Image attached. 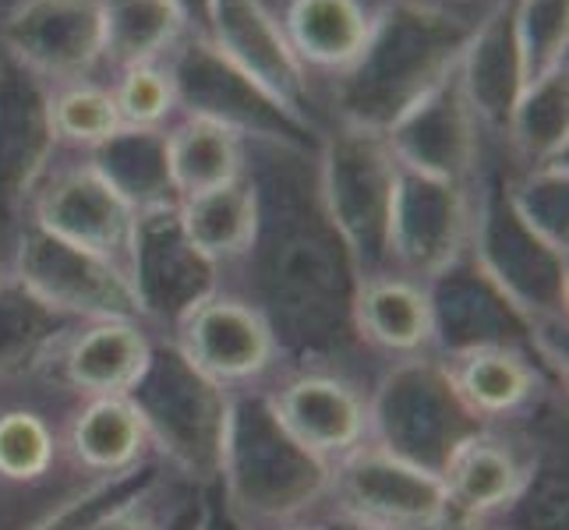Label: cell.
<instances>
[{
	"label": "cell",
	"mask_w": 569,
	"mask_h": 530,
	"mask_svg": "<svg viewBox=\"0 0 569 530\" xmlns=\"http://www.w3.org/2000/svg\"><path fill=\"white\" fill-rule=\"evenodd\" d=\"M442 4H460V8H488L496 0H442Z\"/></svg>",
	"instance_id": "obj_45"
},
{
	"label": "cell",
	"mask_w": 569,
	"mask_h": 530,
	"mask_svg": "<svg viewBox=\"0 0 569 530\" xmlns=\"http://www.w3.org/2000/svg\"><path fill=\"white\" fill-rule=\"evenodd\" d=\"M425 293L436 358L453 361L475 350H523L535 358V322L485 277L470 254L431 277Z\"/></svg>",
	"instance_id": "obj_12"
},
{
	"label": "cell",
	"mask_w": 569,
	"mask_h": 530,
	"mask_svg": "<svg viewBox=\"0 0 569 530\" xmlns=\"http://www.w3.org/2000/svg\"><path fill=\"white\" fill-rule=\"evenodd\" d=\"M355 332L361 350L386 353L392 361L431 353V311L425 283L379 272L358 287Z\"/></svg>",
	"instance_id": "obj_27"
},
{
	"label": "cell",
	"mask_w": 569,
	"mask_h": 530,
	"mask_svg": "<svg viewBox=\"0 0 569 530\" xmlns=\"http://www.w3.org/2000/svg\"><path fill=\"white\" fill-rule=\"evenodd\" d=\"M326 506L389 530H449L442 478L365 442L332 467Z\"/></svg>",
	"instance_id": "obj_14"
},
{
	"label": "cell",
	"mask_w": 569,
	"mask_h": 530,
	"mask_svg": "<svg viewBox=\"0 0 569 530\" xmlns=\"http://www.w3.org/2000/svg\"><path fill=\"white\" fill-rule=\"evenodd\" d=\"M8 277L71 322L139 319L128 272L26 220L8 238Z\"/></svg>",
	"instance_id": "obj_9"
},
{
	"label": "cell",
	"mask_w": 569,
	"mask_h": 530,
	"mask_svg": "<svg viewBox=\"0 0 569 530\" xmlns=\"http://www.w3.org/2000/svg\"><path fill=\"white\" fill-rule=\"evenodd\" d=\"M50 121L57 146L78 149L86 156L124 128L113 92L92 82H68L50 89Z\"/></svg>",
	"instance_id": "obj_37"
},
{
	"label": "cell",
	"mask_w": 569,
	"mask_h": 530,
	"mask_svg": "<svg viewBox=\"0 0 569 530\" xmlns=\"http://www.w3.org/2000/svg\"><path fill=\"white\" fill-rule=\"evenodd\" d=\"M194 530H248V527L223 506L220 492H216L212 484H206L202 488V513H199V527Z\"/></svg>",
	"instance_id": "obj_40"
},
{
	"label": "cell",
	"mask_w": 569,
	"mask_h": 530,
	"mask_svg": "<svg viewBox=\"0 0 569 530\" xmlns=\"http://www.w3.org/2000/svg\"><path fill=\"white\" fill-rule=\"evenodd\" d=\"M163 64L170 71L181 113L223 124L230 131H238L244 142L319 149L322 128L280 107L262 86H254L241 68H233L209 39L188 32L181 43L167 53Z\"/></svg>",
	"instance_id": "obj_7"
},
{
	"label": "cell",
	"mask_w": 569,
	"mask_h": 530,
	"mask_svg": "<svg viewBox=\"0 0 569 530\" xmlns=\"http://www.w3.org/2000/svg\"><path fill=\"white\" fill-rule=\"evenodd\" d=\"M167 131V167L178 202L194 194L216 191L223 184L241 181L248 170V142L206 117L178 113L163 128Z\"/></svg>",
	"instance_id": "obj_29"
},
{
	"label": "cell",
	"mask_w": 569,
	"mask_h": 530,
	"mask_svg": "<svg viewBox=\"0 0 569 530\" xmlns=\"http://www.w3.org/2000/svg\"><path fill=\"white\" fill-rule=\"evenodd\" d=\"M280 26L308 74L340 78L368 43L371 8L365 0H287Z\"/></svg>",
	"instance_id": "obj_28"
},
{
	"label": "cell",
	"mask_w": 569,
	"mask_h": 530,
	"mask_svg": "<svg viewBox=\"0 0 569 530\" xmlns=\"http://www.w3.org/2000/svg\"><path fill=\"white\" fill-rule=\"evenodd\" d=\"M316 520H319L326 530H389V527L358 520V517H350V513H340V509H332V506H322L319 513H316Z\"/></svg>",
	"instance_id": "obj_42"
},
{
	"label": "cell",
	"mask_w": 569,
	"mask_h": 530,
	"mask_svg": "<svg viewBox=\"0 0 569 530\" xmlns=\"http://www.w3.org/2000/svg\"><path fill=\"white\" fill-rule=\"evenodd\" d=\"M513 26L523 53L527 86L566 64L569 0H513Z\"/></svg>",
	"instance_id": "obj_38"
},
{
	"label": "cell",
	"mask_w": 569,
	"mask_h": 530,
	"mask_svg": "<svg viewBox=\"0 0 569 530\" xmlns=\"http://www.w3.org/2000/svg\"><path fill=\"white\" fill-rule=\"evenodd\" d=\"M103 64H110L113 71L134 64H160L188 36V22L173 0H103Z\"/></svg>",
	"instance_id": "obj_34"
},
{
	"label": "cell",
	"mask_w": 569,
	"mask_h": 530,
	"mask_svg": "<svg viewBox=\"0 0 569 530\" xmlns=\"http://www.w3.org/2000/svg\"><path fill=\"white\" fill-rule=\"evenodd\" d=\"M502 142L513 167L562 160L569 142V64L541 74L520 92Z\"/></svg>",
	"instance_id": "obj_33"
},
{
	"label": "cell",
	"mask_w": 569,
	"mask_h": 530,
	"mask_svg": "<svg viewBox=\"0 0 569 530\" xmlns=\"http://www.w3.org/2000/svg\"><path fill=\"white\" fill-rule=\"evenodd\" d=\"M209 43L290 113L316 121L311 74L293 57L280 14L266 0H216Z\"/></svg>",
	"instance_id": "obj_19"
},
{
	"label": "cell",
	"mask_w": 569,
	"mask_h": 530,
	"mask_svg": "<svg viewBox=\"0 0 569 530\" xmlns=\"http://www.w3.org/2000/svg\"><path fill=\"white\" fill-rule=\"evenodd\" d=\"M259 206L254 241L233 266L241 298L262 311L290 368H332L361 350L355 301L361 272L319 194L316 149L248 142Z\"/></svg>",
	"instance_id": "obj_1"
},
{
	"label": "cell",
	"mask_w": 569,
	"mask_h": 530,
	"mask_svg": "<svg viewBox=\"0 0 569 530\" xmlns=\"http://www.w3.org/2000/svg\"><path fill=\"white\" fill-rule=\"evenodd\" d=\"M86 160L134 212L178 202L170 184L163 128H121Z\"/></svg>",
	"instance_id": "obj_31"
},
{
	"label": "cell",
	"mask_w": 569,
	"mask_h": 530,
	"mask_svg": "<svg viewBox=\"0 0 569 530\" xmlns=\"http://www.w3.org/2000/svg\"><path fill=\"white\" fill-rule=\"evenodd\" d=\"M78 326L82 322L57 316L53 308L8 277L0 287V389L43 376L53 353Z\"/></svg>",
	"instance_id": "obj_30"
},
{
	"label": "cell",
	"mask_w": 569,
	"mask_h": 530,
	"mask_svg": "<svg viewBox=\"0 0 569 530\" xmlns=\"http://www.w3.org/2000/svg\"><path fill=\"white\" fill-rule=\"evenodd\" d=\"M559 424L548 431H535L531 449H523L527 439L506 436L502 428H485L481 436L470 439L460 453L442 470L446 499H449V530H463L485 517H492L499 506H506L523 484L538 446L548 436H559Z\"/></svg>",
	"instance_id": "obj_21"
},
{
	"label": "cell",
	"mask_w": 569,
	"mask_h": 530,
	"mask_svg": "<svg viewBox=\"0 0 569 530\" xmlns=\"http://www.w3.org/2000/svg\"><path fill=\"white\" fill-rule=\"evenodd\" d=\"M152 332L134 319L82 322L53 353L50 371L74 397H128L152 353Z\"/></svg>",
	"instance_id": "obj_23"
},
{
	"label": "cell",
	"mask_w": 569,
	"mask_h": 530,
	"mask_svg": "<svg viewBox=\"0 0 569 530\" xmlns=\"http://www.w3.org/2000/svg\"><path fill=\"white\" fill-rule=\"evenodd\" d=\"M173 4L181 8V14H184V22H188V32H191V36L209 39L216 0H173Z\"/></svg>",
	"instance_id": "obj_41"
},
{
	"label": "cell",
	"mask_w": 569,
	"mask_h": 530,
	"mask_svg": "<svg viewBox=\"0 0 569 530\" xmlns=\"http://www.w3.org/2000/svg\"><path fill=\"white\" fill-rule=\"evenodd\" d=\"M64 428L68 421L57 428V421H50L47 410L39 407L0 410V488L4 492L8 488L11 492H29L36 523L89 488V484L61 488V481H57L61 474H53L57 467H74L64 449Z\"/></svg>",
	"instance_id": "obj_24"
},
{
	"label": "cell",
	"mask_w": 569,
	"mask_h": 530,
	"mask_svg": "<svg viewBox=\"0 0 569 530\" xmlns=\"http://www.w3.org/2000/svg\"><path fill=\"white\" fill-rule=\"evenodd\" d=\"M266 392L283 428L329 467L368 442V397L332 368H290Z\"/></svg>",
	"instance_id": "obj_20"
},
{
	"label": "cell",
	"mask_w": 569,
	"mask_h": 530,
	"mask_svg": "<svg viewBox=\"0 0 569 530\" xmlns=\"http://www.w3.org/2000/svg\"><path fill=\"white\" fill-rule=\"evenodd\" d=\"M57 152L50 86L0 53V233L26 223L36 188Z\"/></svg>",
	"instance_id": "obj_15"
},
{
	"label": "cell",
	"mask_w": 569,
	"mask_h": 530,
	"mask_svg": "<svg viewBox=\"0 0 569 530\" xmlns=\"http://www.w3.org/2000/svg\"><path fill=\"white\" fill-rule=\"evenodd\" d=\"M475 227V184L400 170L389 212V272L428 283L463 259Z\"/></svg>",
	"instance_id": "obj_11"
},
{
	"label": "cell",
	"mask_w": 569,
	"mask_h": 530,
	"mask_svg": "<svg viewBox=\"0 0 569 530\" xmlns=\"http://www.w3.org/2000/svg\"><path fill=\"white\" fill-rule=\"evenodd\" d=\"M128 283L142 326L152 337L170 340L191 311L223 287V272L188 241L173 202L134 216Z\"/></svg>",
	"instance_id": "obj_10"
},
{
	"label": "cell",
	"mask_w": 569,
	"mask_h": 530,
	"mask_svg": "<svg viewBox=\"0 0 569 530\" xmlns=\"http://www.w3.org/2000/svg\"><path fill=\"white\" fill-rule=\"evenodd\" d=\"M110 92L124 128H167L181 113L163 61L117 71V82Z\"/></svg>",
	"instance_id": "obj_39"
},
{
	"label": "cell",
	"mask_w": 569,
	"mask_h": 530,
	"mask_svg": "<svg viewBox=\"0 0 569 530\" xmlns=\"http://www.w3.org/2000/svg\"><path fill=\"white\" fill-rule=\"evenodd\" d=\"M103 0H14L0 22V53L50 89L86 82L103 64Z\"/></svg>",
	"instance_id": "obj_13"
},
{
	"label": "cell",
	"mask_w": 569,
	"mask_h": 530,
	"mask_svg": "<svg viewBox=\"0 0 569 530\" xmlns=\"http://www.w3.org/2000/svg\"><path fill=\"white\" fill-rule=\"evenodd\" d=\"M216 492L248 530H277L316 517L332 467L290 436L262 386L233 389Z\"/></svg>",
	"instance_id": "obj_3"
},
{
	"label": "cell",
	"mask_w": 569,
	"mask_h": 530,
	"mask_svg": "<svg viewBox=\"0 0 569 530\" xmlns=\"http://www.w3.org/2000/svg\"><path fill=\"white\" fill-rule=\"evenodd\" d=\"M467 254L535 326L566 322V254L527 230L492 167L475 177V227Z\"/></svg>",
	"instance_id": "obj_8"
},
{
	"label": "cell",
	"mask_w": 569,
	"mask_h": 530,
	"mask_svg": "<svg viewBox=\"0 0 569 530\" xmlns=\"http://www.w3.org/2000/svg\"><path fill=\"white\" fill-rule=\"evenodd\" d=\"M134 216L139 212L86 160L64 170H50L32 194L26 220L128 272Z\"/></svg>",
	"instance_id": "obj_18"
},
{
	"label": "cell",
	"mask_w": 569,
	"mask_h": 530,
	"mask_svg": "<svg viewBox=\"0 0 569 530\" xmlns=\"http://www.w3.org/2000/svg\"><path fill=\"white\" fill-rule=\"evenodd\" d=\"M4 280H8V262H4V254H0V287H4Z\"/></svg>",
	"instance_id": "obj_46"
},
{
	"label": "cell",
	"mask_w": 569,
	"mask_h": 530,
	"mask_svg": "<svg viewBox=\"0 0 569 530\" xmlns=\"http://www.w3.org/2000/svg\"><path fill=\"white\" fill-rule=\"evenodd\" d=\"M178 212H181L188 241L220 272L238 266L254 241L259 206H254V188H251L248 170L241 181L178 202Z\"/></svg>",
	"instance_id": "obj_32"
},
{
	"label": "cell",
	"mask_w": 569,
	"mask_h": 530,
	"mask_svg": "<svg viewBox=\"0 0 569 530\" xmlns=\"http://www.w3.org/2000/svg\"><path fill=\"white\" fill-rule=\"evenodd\" d=\"M277 530H326L316 517H308V520H298V523H287V527H277Z\"/></svg>",
	"instance_id": "obj_44"
},
{
	"label": "cell",
	"mask_w": 569,
	"mask_h": 530,
	"mask_svg": "<svg viewBox=\"0 0 569 530\" xmlns=\"http://www.w3.org/2000/svg\"><path fill=\"white\" fill-rule=\"evenodd\" d=\"M139 410L156 460L188 484H216L220 478L230 389L216 386L194 368L173 340H152L142 379L128 392Z\"/></svg>",
	"instance_id": "obj_4"
},
{
	"label": "cell",
	"mask_w": 569,
	"mask_h": 530,
	"mask_svg": "<svg viewBox=\"0 0 569 530\" xmlns=\"http://www.w3.org/2000/svg\"><path fill=\"white\" fill-rule=\"evenodd\" d=\"M446 364L463 403L488 428L520 421L559 389V382L548 379L541 364L523 350H475Z\"/></svg>",
	"instance_id": "obj_25"
},
{
	"label": "cell",
	"mask_w": 569,
	"mask_h": 530,
	"mask_svg": "<svg viewBox=\"0 0 569 530\" xmlns=\"http://www.w3.org/2000/svg\"><path fill=\"white\" fill-rule=\"evenodd\" d=\"M316 177L322 206L355 254L361 280L389 272V212L400 163L382 134L347 124L322 128Z\"/></svg>",
	"instance_id": "obj_6"
},
{
	"label": "cell",
	"mask_w": 569,
	"mask_h": 530,
	"mask_svg": "<svg viewBox=\"0 0 569 530\" xmlns=\"http://www.w3.org/2000/svg\"><path fill=\"white\" fill-rule=\"evenodd\" d=\"M68 460L89 478H113L156 460L146 424L128 397L78 400L64 428Z\"/></svg>",
	"instance_id": "obj_26"
},
{
	"label": "cell",
	"mask_w": 569,
	"mask_h": 530,
	"mask_svg": "<svg viewBox=\"0 0 569 530\" xmlns=\"http://www.w3.org/2000/svg\"><path fill=\"white\" fill-rule=\"evenodd\" d=\"M199 513H202V492H199V499L191 502V509L184 513V520L178 523V530H194V527H199Z\"/></svg>",
	"instance_id": "obj_43"
},
{
	"label": "cell",
	"mask_w": 569,
	"mask_h": 530,
	"mask_svg": "<svg viewBox=\"0 0 569 530\" xmlns=\"http://www.w3.org/2000/svg\"><path fill=\"white\" fill-rule=\"evenodd\" d=\"M485 428L436 353L389 361L368 392V442L436 478Z\"/></svg>",
	"instance_id": "obj_5"
},
{
	"label": "cell",
	"mask_w": 569,
	"mask_h": 530,
	"mask_svg": "<svg viewBox=\"0 0 569 530\" xmlns=\"http://www.w3.org/2000/svg\"><path fill=\"white\" fill-rule=\"evenodd\" d=\"M463 530H569V478L562 431L548 436L531 460L523 484L492 517Z\"/></svg>",
	"instance_id": "obj_35"
},
{
	"label": "cell",
	"mask_w": 569,
	"mask_h": 530,
	"mask_svg": "<svg viewBox=\"0 0 569 530\" xmlns=\"http://www.w3.org/2000/svg\"><path fill=\"white\" fill-rule=\"evenodd\" d=\"M170 340L202 376L230 392L262 386L280 368V347L262 311L230 287H220L194 308Z\"/></svg>",
	"instance_id": "obj_16"
},
{
	"label": "cell",
	"mask_w": 569,
	"mask_h": 530,
	"mask_svg": "<svg viewBox=\"0 0 569 530\" xmlns=\"http://www.w3.org/2000/svg\"><path fill=\"white\" fill-rule=\"evenodd\" d=\"M502 194L517 220L548 248H569V170L562 160L513 167L502 173Z\"/></svg>",
	"instance_id": "obj_36"
},
{
	"label": "cell",
	"mask_w": 569,
	"mask_h": 530,
	"mask_svg": "<svg viewBox=\"0 0 569 530\" xmlns=\"http://www.w3.org/2000/svg\"><path fill=\"white\" fill-rule=\"evenodd\" d=\"M481 11L442 0H386L371 11L361 57L332 78V124L386 134L457 71Z\"/></svg>",
	"instance_id": "obj_2"
},
{
	"label": "cell",
	"mask_w": 569,
	"mask_h": 530,
	"mask_svg": "<svg viewBox=\"0 0 569 530\" xmlns=\"http://www.w3.org/2000/svg\"><path fill=\"white\" fill-rule=\"evenodd\" d=\"M457 86L485 134L502 139L520 92L527 89L523 53L513 26V0H496L478 18L457 64Z\"/></svg>",
	"instance_id": "obj_22"
},
{
	"label": "cell",
	"mask_w": 569,
	"mask_h": 530,
	"mask_svg": "<svg viewBox=\"0 0 569 530\" xmlns=\"http://www.w3.org/2000/svg\"><path fill=\"white\" fill-rule=\"evenodd\" d=\"M400 170L449 184H475L485 167V131L457 86V71L410 107L386 134Z\"/></svg>",
	"instance_id": "obj_17"
}]
</instances>
